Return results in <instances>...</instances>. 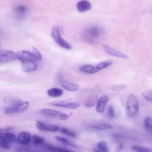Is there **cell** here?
<instances>
[{
  "instance_id": "26",
  "label": "cell",
  "mask_w": 152,
  "mask_h": 152,
  "mask_svg": "<svg viewBox=\"0 0 152 152\" xmlns=\"http://www.w3.org/2000/svg\"><path fill=\"white\" fill-rule=\"evenodd\" d=\"M59 131H60L61 133H62V134L65 135H66L68 137H76V134L75 132L71 131V129H69L68 128H65V127H61V128H59Z\"/></svg>"
},
{
  "instance_id": "33",
  "label": "cell",
  "mask_w": 152,
  "mask_h": 152,
  "mask_svg": "<svg viewBox=\"0 0 152 152\" xmlns=\"http://www.w3.org/2000/svg\"><path fill=\"white\" fill-rule=\"evenodd\" d=\"M142 96L147 100L152 102V90H147L142 92Z\"/></svg>"
},
{
  "instance_id": "21",
  "label": "cell",
  "mask_w": 152,
  "mask_h": 152,
  "mask_svg": "<svg viewBox=\"0 0 152 152\" xmlns=\"http://www.w3.org/2000/svg\"><path fill=\"white\" fill-rule=\"evenodd\" d=\"M98 99H99L96 95L90 96L84 102V106L86 107H91L94 106L95 104L97 103Z\"/></svg>"
},
{
  "instance_id": "8",
  "label": "cell",
  "mask_w": 152,
  "mask_h": 152,
  "mask_svg": "<svg viewBox=\"0 0 152 152\" xmlns=\"http://www.w3.org/2000/svg\"><path fill=\"white\" fill-rule=\"evenodd\" d=\"M102 33V30L97 26H92L88 28L85 31L86 38L88 40H94L99 38Z\"/></svg>"
},
{
  "instance_id": "31",
  "label": "cell",
  "mask_w": 152,
  "mask_h": 152,
  "mask_svg": "<svg viewBox=\"0 0 152 152\" xmlns=\"http://www.w3.org/2000/svg\"><path fill=\"white\" fill-rule=\"evenodd\" d=\"M126 88V85L124 84H115L112 86L109 87V89L113 91H120L124 90Z\"/></svg>"
},
{
  "instance_id": "27",
  "label": "cell",
  "mask_w": 152,
  "mask_h": 152,
  "mask_svg": "<svg viewBox=\"0 0 152 152\" xmlns=\"http://www.w3.org/2000/svg\"><path fill=\"white\" fill-rule=\"evenodd\" d=\"M55 139L56 140H58V141L62 142V144L66 145H69V146H71V147H75V145L71 142L69 140H68L67 138L64 137H61V136H56L55 137Z\"/></svg>"
},
{
  "instance_id": "19",
  "label": "cell",
  "mask_w": 152,
  "mask_h": 152,
  "mask_svg": "<svg viewBox=\"0 0 152 152\" xmlns=\"http://www.w3.org/2000/svg\"><path fill=\"white\" fill-rule=\"evenodd\" d=\"M63 93H64V91L62 89H61L59 88H56V87L49 88L47 91L48 95L51 97H60V96H62Z\"/></svg>"
},
{
  "instance_id": "3",
  "label": "cell",
  "mask_w": 152,
  "mask_h": 152,
  "mask_svg": "<svg viewBox=\"0 0 152 152\" xmlns=\"http://www.w3.org/2000/svg\"><path fill=\"white\" fill-rule=\"evenodd\" d=\"M50 36L55 42L61 48L66 50H71L72 49V46L62 38L61 34V28L59 26H56L52 27Z\"/></svg>"
},
{
  "instance_id": "34",
  "label": "cell",
  "mask_w": 152,
  "mask_h": 152,
  "mask_svg": "<svg viewBox=\"0 0 152 152\" xmlns=\"http://www.w3.org/2000/svg\"><path fill=\"white\" fill-rule=\"evenodd\" d=\"M32 52L36 55V56L37 58L39 61H40L42 59V55H41V53L39 52V51L36 48L33 47L32 48Z\"/></svg>"
},
{
  "instance_id": "36",
  "label": "cell",
  "mask_w": 152,
  "mask_h": 152,
  "mask_svg": "<svg viewBox=\"0 0 152 152\" xmlns=\"http://www.w3.org/2000/svg\"><path fill=\"white\" fill-rule=\"evenodd\" d=\"M122 148H123V145H122V144L121 143H119V144H118V145L116 146V150L120 151V150H121Z\"/></svg>"
},
{
  "instance_id": "7",
  "label": "cell",
  "mask_w": 152,
  "mask_h": 152,
  "mask_svg": "<svg viewBox=\"0 0 152 152\" xmlns=\"http://www.w3.org/2000/svg\"><path fill=\"white\" fill-rule=\"evenodd\" d=\"M102 49L103 50L107 55L115 56L117 58H124V59H128L129 56L126 55V53L117 50L116 49H114L110 46H109L108 45L103 44L102 45Z\"/></svg>"
},
{
  "instance_id": "30",
  "label": "cell",
  "mask_w": 152,
  "mask_h": 152,
  "mask_svg": "<svg viewBox=\"0 0 152 152\" xmlns=\"http://www.w3.org/2000/svg\"><path fill=\"white\" fill-rule=\"evenodd\" d=\"M11 143L0 138V147L4 150H9L11 148Z\"/></svg>"
},
{
  "instance_id": "17",
  "label": "cell",
  "mask_w": 152,
  "mask_h": 152,
  "mask_svg": "<svg viewBox=\"0 0 152 152\" xmlns=\"http://www.w3.org/2000/svg\"><path fill=\"white\" fill-rule=\"evenodd\" d=\"M0 138L6 140L7 141L12 143L17 141V137L12 132H0Z\"/></svg>"
},
{
  "instance_id": "28",
  "label": "cell",
  "mask_w": 152,
  "mask_h": 152,
  "mask_svg": "<svg viewBox=\"0 0 152 152\" xmlns=\"http://www.w3.org/2000/svg\"><path fill=\"white\" fill-rule=\"evenodd\" d=\"M96 148L98 151H102V152H107L108 148L107 146L104 141H101L99 142L96 145Z\"/></svg>"
},
{
  "instance_id": "1",
  "label": "cell",
  "mask_w": 152,
  "mask_h": 152,
  "mask_svg": "<svg viewBox=\"0 0 152 152\" xmlns=\"http://www.w3.org/2000/svg\"><path fill=\"white\" fill-rule=\"evenodd\" d=\"M30 103L27 101L17 100L16 101L10 104L9 106L4 109V112L7 114L20 113L27 109Z\"/></svg>"
},
{
  "instance_id": "4",
  "label": "cell",
  "mask_w": 152,
  "mask_h": 152,
  "mask_svg": "<svg viewBox=\"0 0 152 152\" xmlns=\"http://www.w3.org/2000/svg\"><path fill=\"white\" fill-rule=\"evenodd\" d=\"M40 113L50 118H58L61 120H66L69 118V115L65 113L49 109H42Z\"/></svg>"
},
{
  "instance_id": "24",
  "label": "cell",
  "mask_w": 152,
  "mask_h": 152,
  "mask_svg": "<svg viewBox=\"0 0 152 152\" xmlns=\"http://www.w3.org/2000/svg\"><path fill=\"white\" fill-rule=\"evenodd\" d=\"M112 63H113V61L112 59H108V60L103 61L99 62V64L96 65V66L99 72L104 68L109 67V66H110L112 64Z\"/></svg>"
},
{
  "instance_id": "32",
  "label": "cell",
  "mask_w": 152,
  "mask_h": 152,
  "mask_svg": "<svg viewBox=\"0 0 152 152\" xmlns=\"http://www.w3.org/2000/svg\"><path fill=\"white\" fill-rule=\"evenodd\" d=\"M107 114L109 118L113 119L115 116V112L112 105H109L107 109Z\"/></svg>"
},
{
  "instance_id": "12",
  "label": "cell",
  "mask_w": 152,
  "mask_h": 152,
  "mask_svg": "<svg viewBox=\"0 0 152 152\" xmlns=\"http://www.w3.org/2000/svg\"><path fill=\"white\" fill-rule=\"evenodd\" d=\"M21 65L23 71L26 72H30L35 71L37 69V65L34 61H24L21 62Z\"/></svg>"
},
{
  "instance_id": "6",
  "label": "cell",
  "mask_w": 152,
  "mask_h": 152,
  "mask_svg": "<svg viewBox=\"0 0 152 152\" xmlns=\"http://www.w3.org/2000/svg\"><path fill=\"white\" fill-rule=\"evenodd\" d=\"M50 105L59 107L68 108L71 109H76L81 106V103L78 102H68L65 100H56L50 103Z\"/></svg>"
},
{
  "instance_id": "13",
  "label": "cell",
  "mask_w": 152,
  "mask_h": 152,
  "mask_svg": "<svg viewBox=\"0 0 152 152\" xmlns=\"http://www.w3.org/2000/svg\"><path fill=\"white\" fill-rule=\"evenodd\" d=\"M109 100V97L107 96L104 95L102 96L101 97H100L97 102L96 103V110L99 113H103L106 108L107 103Z\"/></svg>"
},
{
  "instance_id": "22",
  "label": "cell",
  "mask_w": 152,
  "mask_h": 152,
  "mask_svg": "<svg viewBox=\"0 0 152 152\" xmlns=\"http://www.w3.org/2000/svg\"><path fill=\"white\" fill-rule=\"evenodd\" d=\"M27 8L24 5H18V6L15 7L14 9V12L18 17H21L24 16V15L27 12Z\"/></svg>"
},
{
  "instance_id": "16",
  "label": "cell",
  "mask_w": 152,
  "mask_h": 152,
  "mask_svg": "<svg viewBox=\"0 0 152 152\" xmlns=\"http://www.w3.org/2000/svg\"><path fill=\"white\" fill-rule=\"evenodd\" d=\"M76 7L79 12H84L91 9V4L88 0H81L77 2Z\"/></svg>"
},
{
  "instance_id": "5",
  "label": "cell",
  "mask_w": 152,
  "mask_h": 152,
  "mask_svg": "<svg viewBox=\"0 0 152 152\" xmlns=\"http://www.w3.org/2000/svg\"><path fill=\"white\" fill-rule=\"evenodd\" d=\"M18 60L17 53L12 50L2 49L0 52V62L1 64L8 63L13 61Z\"/></svg>"
},
{
  "instance_id": "2",
  "label": "cell",
  "mask_w": 152,
  "mask_h": 152,
  "mask_svg": "<svg viewBox=\"0 0 152 152\" xmlns=\"http://www.w3.org/2000/svg\"><path fill=\"white\" fill-rule=\"evenodd\" d=\"M140 109V103L138 99L134 94H129L126 103V113L129 118H134L137 115Z\"/></svg>"
},
{
  "instance_id": "29",
  "label": "cell",
  "mask_w": 152,
  "mask_h": 152,
  "mask_svg": "<svg viewBox=\"0 0 152 152\" xmlns=\"http://www.w3.org/2000/svg\"><path fill=\"white\" fill-rule=\"evenodd\" d=\"M131 148L136 151H140V152H150L152 150L150 148H148L147 147L139 145H132Z\"/></svg>"
},
{
  "instance_id": "11",
  "label": "cell",
  "mask_w": 152,
  "mask_h": 152,
  "mask_svg": "<svg viewBox=\"0 0 152 152\" xmlns=\"http://www.w3.org/2000/svg\"><path fill=\"white\" fill-rule=\"evenodd\" d=\"M36 126L37 129L41 131H48V132H56L59 131V127L55 125H48L40 121H37L36 122Z\"/></svg>"
},
{
  "instance_id": "15",
  "label": "cell",
  "mask_w": 152,
  "mask_h": 152,
  "mask_svg": "<svg viewBox=\"0 0 152 152\" xmlns=\"http://www.w3.org/2000/svg\"><path fill=\"white\" fill-rule=\"evenodd\" d=\"M61 86L65 90L69 91H77L79 88V84L77 83H72L68 81L62 80L60 82Z\"/></svg>"
},
{
  "instance_id": "35",
  "label": "cell",
  "mask_w": 152,
  "mask_h": 152,
  "mask_svg": "<svg viewBox=\"0 0 152 152\" xmlns=\"http://www.w3.org/2000/svg\"><path fill=\"white\" fill-rule=\"evenodd\" d=\"M12 129V127H7V128H4V129L2 128H1L0 132H7V131H10Z\"/></svg>"
},
{
  "instance_id": "10",
  "label": "cell",
  "mask_w": 152,
  "mask_h": 152,
  "mask_svg": "<svg viewBox=\"0 0 152 152\" xmlns=\"http://www.w3.org/2000/svg\"><path fill=\"white\" fill-rule=\"evenodd\" d=\"M32 136L27 131H21L17 136V142L23 145H27L31 142Z\"/></svg>"
},
{
  "instance_id": "18",
  "label": "cell",
  "mask_w": 152,
  "mask_h": 152,
  "mask_svg": "<svg viewBox=\"0 0 152 152\" xmlns=\"http://www.w3.org/2000/svg\"><path fill=\"white\" fill-rule=\"evenodd\" d=\"M79 70L86 74H94L98 72L96 65H92L90 64L84 65L80 67Z\"/></svg>"
},
{
  "instance_id": "20",
  "label": "cell",
  "mask_w": 152,
  "mask_h": 152,
  "mask_svg": "<svg viewBox=\"0 0 152 152\" xmlns=\"http://www.w3.org/2000/svg\"><path fill=\"white\" fill-rule=\"evenodd\" d=\"M41 147H42L43 149H45V150L47 151H69L70 150L66 149V148H62L60 147H57V146H55V145H52L50 144H44Z\"/></svg>"
},
{
  "instance_id": "9",
  "label": "cell",
  "mask_w": 152,
  "mask_h": 152,
  "mask_svg": "<svg viewBox=\"0 0 152 152\" xmlns=\"http://www.w3.org/2000/svg\"><path fill=\"white\" fill-rule=\"evenodd\" d=\"M18 60L20 62L24 61H34L36 62L39 61L33 52H29L26 50H19L17 52Z\"/></svg>"
},
{
  "instance_id": "23",
  "label": "cell",
  "mask_w": 152,
  "mask_h": 152,
  "mask_svg": "<svg viewBox=\"0 0 152 152\" xmlns=\"http://www.w3.org/2000/svg\"><path fill=\"white\" fill-rule=\"evenodd\" d=\"M31 142L34 145L42 147L45 144V140L43 137L38 135H33L31 138Z\"/></svg>"
},
{
  "instance_id": "14",
  "label": "cell",
  "mask_w": 152,
  "mask_h": 152,
  "mask_svg": "<svg viewBox=\"0 0 152 152\" xmlns=\"http://www.w3.org/2000/svg\"><path fill=\"white\" fill-rule=\"evenodd\" d=\"M89 127L91 129L97 131H104L112 128L113 126L110 124L104 122H96L92 123L89 125Z\"/></svg>"
},
{
  "instance_id": "25",
  "label": "cell",
  "mask_w": 152,
  "mask_h": 152,
  "mask_svg": "<svg viewBox=\"0 0 152 152\" xmlns=\"http://www.w3.org/2000/svg\"><path fill=\"white\" fill-rule=\"evenodd\" d=\"M144 124L147 131L152 135V118L150 116L145 117L144 119Z\"/></svg>"
}]
</instances>
